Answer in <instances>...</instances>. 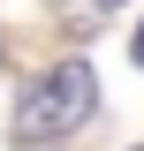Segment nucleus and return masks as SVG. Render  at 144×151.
<instances>
[{
    "label": "nucleus",
    "instance_id": "nucleus-1",
    "mask_svg": "<svg viewBox=\"0 0 144 151\" xmlns=\"http://www.w3.org/2000/svg\"><path fill=\"white\" fill-rule=\"evenodd\" d=\"M91 106H99L91 60H61V68H46L31 91L15 98V144H23V151H53L61 136H76V129L91 121Z\"/></svg>",
    "mask_w": 144,
    "mask_h": 151
},
{
    "label": "nucleus",
    "instance_id": "nucleus-2",
    "mask_svg": "<svg viewBox=\"0 0 144 151\" xmlns=\"http://www.w3.org/2000/svg\"><path fill=\"white\" fill-rule=\"evenodd\" d=\"M84 8H91V15H106V8H121V0H84Z\"/></svg>",
    "mask_w": 144,
    "mask_h": 151
},
{
    "label": "nucleus",
    "instance_id": "nucleus-3",
    "mask_svg": "<svg viewBox=\"0 0 144 151\" xmlns=\"http://www.w3.org/2000/svg\"><path fill=\"white\" fill-rule=\"evenodd\" d=\"M129 53H137V68H144V23H137V45H129Z\"/></svg>",
    "mask_w": 144,
    "mask_h": 151
}]
</instances>
